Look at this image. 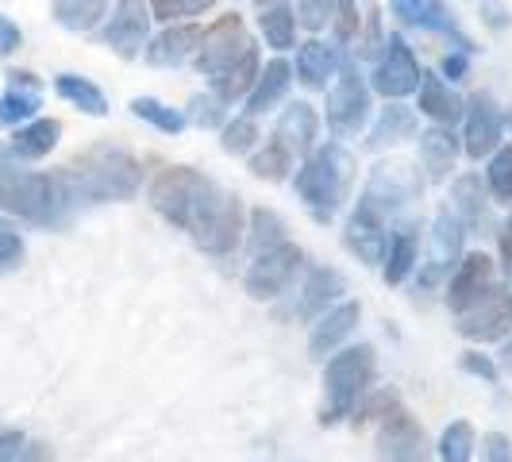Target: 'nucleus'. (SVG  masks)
<instances>
[{"mask_svg": "<svg viewBox=\"0 0 512 462\" xmlns=\"http://www.w3.org/2000/svg\"><path fill=\"white\" fill-rule=\"evenodd\" d=\"M151 205L212 258L231 255L243 239V201L193 166H166L151 181Z\"/></svg>", "mask_w": 512, "mask_h": 462, "instance_id": "1", "label": "nucleus"}, {"mask_svg": "<svg viewBox=\"0 0 512 462\" xmlns=\"http://www.w3.org/2000/svg\"><path fill=\"white\" fill-rule=\"evenodd\" d=\"M62 189L70 201L85 205H104V201H131L143 185V166L139 158L116 143H97L89 151L74 154L62 166Z\"/></svg>", "mask_w": 512, "mask_h": 462, "instance_id": "2", "label": "nucleus"}, {"mask_svg": "<svg viewBox=\"0 0 512 462\" xmlns=\"http://www.w3.org/2000/svg\"><path fill=\"white\" fill-rule=\"evenodd\" d=\"M351 185H355V154L343 143H328L312 151L293 178V189L316 224H332L351 197Z\"/></svg>", "mask_w": 512, "mask_h": 462, "instance_id": "3", "label": "nucleus"}, {"mask_svg": "<svg viewBox=\"0 0 512 462\" xmlns=\"http://www.w3.org/2000/svg\"><path fill=\"white\" fill-rule=\"evenodd\" d=\"M374 370H378V355L370 343L347 347L328 359L324 366V409H320V424L332 428L339 420L355 416V409L362 405L366 389L374 385Z\"/></svg>", "mask_w": 512, "mask_h": 462, "instance_id": "4", "label": "nucleus"}, {"mask_svg": "<svg viewBox=\"0 0 512 462\" xmlns=\"http://www.w3.org/2000/svg\"><path fill=\"white\" fill-rule=\"evenodd\" d=\"M70 205L58 174H4L0 178V208L27 224H58Z\"/></svg>", "mask_w": 512, "mask_h": 462, "instance_id": "5", "label": "nucleus"}, {"mask_svg": "<svg viewBox=\"0 0 512 462\" xmlns=\"http://www.w3.org/2000/svg\"><path fill=\"white\" fill-rule=\"evenodd\" d=\"M420 197H424V178H420V170H416L412 162H405V158H389V162H378V166L370 170L366 189H362V197H359V212L389 224L401 208H409L412 201H420Z\"/></svg>", "mask_w": 512, "mask_h": 462, "instance_id": "6", "label": "nucleus"}, {"mask_svg": "<svg viewBox=\"0 0 512 462\" xmlns=\"http://www.w3.org/2000/svg\"><path fill=\"white\" fill-rule=\"evenodd\" d=\"M301 266H305V251H301L297 243L285 239V243H278V247H270V251L255 255L243 285H247V293H251L255 301H274L278 293L289 289V282L297 278Z\"/></svg>", "mask_w": 512, "mask_h": 462, "instance_id": "7", "label": "nucleus"}, {"mask_svg": "<svg viewBox=\"0 0 512 462\" xmlns=\"http://www.w3.org/2000/svg\"><path fill=\"white\" fill-rule=\"evenodd\" d=\"M370 120V89L351 62H339L335 85L328 89V128L335 135H355Z\"/></svg>", "mask_w": 512, "mask_h": 462, "instance_id": "8", "label": "nucleus"}, {"mask_svg": "<svg viewBox=\"0 0 512 462\" xmlns=\"http://www.w3.org/2000/svg\"><path fill=\"white\" fill-rule=\"evenodd\" d=\"M462 239L466 228L451 208H439L436 220H432V239H428V262L420 270V285L424 289H436L443 278H451V270L459 266L462 258Z\"/></svg>", "mask_w": 512, "mask_h": 462, "instance_id": "9", "label": "nucleus"}, {"mask_svg": "<svg viewBox=\"0 0 512 462\" xmlns=\"http://www.w3.org/2000/svg\"><path fill=\"white\" fill-rule=\"evenodd\" d=\"M151 0H120L112 20L104 24L101 43L120 58H139L147 51V35H151Z\"/></svg>", "mask_w": 512, "mask_h": 462, "instance_id": "10", "label": "nucleus"}, {"mask_svg": "<svg viewBox=\"0 0 512 462\" xmlns=\"http://www.w3.org/2000/svg\"><path fill=\"white\" fill-rule=\"evenodd\" d=\"M251 47V35H247V27H243V20L231 12V16H220L216 24L205 31V39H201V51H197V70L205 77H216L228 70L231 62L239 58V54Z\"/></svg>", "mask_w": 512, "mask_h": 462, "instance_id": "11", "label": "nucleus"}, {"mask_svg": "<svg viewBox=\"0 0 512 462\" xmlns=\"http://www.w3.org/2000/svg\"><path fill=\"white\" fill-rule=\"evenodd\" d=\"M374 89L389 101H401V97L420 89V62H416L412 47L405 43V35H389L385 39L382 62L374 66Z\"/></svg>", "mask_w": 512, "mask_h": 462, "instance_id": "12", "label": "nucleus"}, {"mask_svg": "<svg viewBox=\"0 0 512 462\" xmlns=\"http://www.w3.org/2000/svg\"><path fill=\"white\" fill-rule=\"evenodd\" d=\"M512 332V289H489L470 312L459 316V335L470 343H497Z\"/></svg>", "mask_w": 512, "mask_h": 462, "instance_id": "13", "label": "nucleus"}, {"mask_svg": "<svg viewBox=\"0 0 512 462\" xmlns=\"http://www.w3.org/2000/svg\"><path fill=\"white\" fill-rule=\"evenodd\" d=\"M378 447H382V462H424V455H428L424 428L412 420V412L401 401H393L382 416Z\"/></svg>", "mask_w": 512, "mask_h": 462, "instance_id": "14", "label": "nucleus"}, {"mask_svg": "<svg viewBox=\"0 0 512 462\" xmlns=\"http://www.w3.org/2000/svg\"><path fill=\"white\" fill-rule=\"evenodd\" d=\"M466 135H462V151L470 154L474 162H482L486 154H493L501 147V135H505V120H501V108L489 93H478L466 104Z\"/></svg>", "mask_w": 512, "mask_h": 462, "instance_id": "15", "label": "nucleus"}, {"mask_svg": "<svg viewBox=\"0 0 512 462\" xmlns=\"http://www.w3.org/2000/svg\"><path fill=\"white\" fill-rule=\"evenodd\" d=\"M389 8H393V16H397L401 24L432 31V35H447V39H455L459 51H466V54L474 51V43L459 31V20L451 16V8H447L443 0H389Z\"/></svg>", "mask_w": 512, "mask_h": 462, "instance_id": "16", "label": "nucleus"}, {"mask_svg": "<svg viewBox=\"0 0 512 462\" xmlns=\"http://www.w3.org/2000/svg\"><path fill=\"white\" fill-rule=\"evenodd\" d=\"M493 289V258L486 251H474V255L459 258L455 274H451V289H447V305L455 316L470 312Z\"/></svg>", "mask_w": 512, "mask_h": 462, "instance_id": "17", "label": "nucleus"}, {"mask_svg": "<svg viewBox=\"0 0 512 462\" xmlns=\"http://www.w3.org/2000/svg\"><path fill=\"white\" fill-rule=\"evenodd\" d=\"M359 316H362L359 301H343V305L320 312L312 320V332H308V355L312 359H328L335 347L359 328Z\"/></svg>", "mask_w": 512, "mask_h": 462, "instance_id": "18", "label": "nucleus"}, {"mask_svg": "<svg viewBox=\"0 0 512 462\" xmlns=\"http://www.w3.org/2000/svg\"><path fill=\"white\" fill-rule=\"evenodd\" d=\"M39 108H43V81L27 70H12L8 89L0 97V128H20Z\"/></svg>", "mask_w": 512, "mask_h": 462, "instance_id": "19", "label": "nucleus"}, {"mask_svg": "<svg viewBox=\"0 0 512 462\" xmlns=\"http://www.w3.org/2000/svg\"><path fill=\"white\" fill-rule=\"evenodd\" d=\"M316 131H320V116L308 101H293L282 112L278 128H274V139L282 143L293 158H308L312 147H316Z\"/></svg>", "mask_w": 512, "mask_h": 462, "instance_id": "20", "label": "nucleus"}, {"mask_svg": "<svg viewBox=\"0 0 512 462\" xmlns=\"http://www.w3.org/2000/svg\"><path fill=\"white\" fill-rule=\"evenodd\" d=\"M201 39H205V31L197 24H178V27L170 24L158 39L147 43V62L151 66H181V62L197 58Z\"/></svg>", "mask_w": 512, "mask_h": 462, "instance_id": "21", "label": "nucleus"}, {"mask_svg": "<svg viewBox=\"0 0 512 462\" xmlns=\"http://www.w3.org/2000/svg\"><path fill=\"white\" fill-rule=\"evenodd\" d=\"M416 108H420L428 120H436V124H443V128H451L455 120H462L466 101H462L443 77L420 70V104H416Z\"/></svg>", "mask_w": 512, "mask_h": 462, "instance_id": "22", "label": "nucleus"}, {"mask_svg": "<svg viewBox=\"0 0 512 462\" xmlns=\"http://www.w3.org/2000/svg\"><path fill=\"white\" fill-rule=\"evenodd\" d=\"M343 243L366 266H378V262H385V251H389V231H385L382 220H374V216H366V212L355 208L351 220H347V231H343Z\"/></svg>", "mask_w": 512, "mask_h": 462, "instance_id": "23", "label": "nucleus"}, {"mask_svg": "<svg viewBox=\"0 0 512 462\" xmlns=\"http://www.w3.org/2000/svg\"><path fill=\"white\" fill-rule=\"evenodd\" d=\"M455 162H459V139H455V131L443 128V124L420 131V166L428 170V178L447 181L451 170H455Z\"/></svg>", "mask_w": 512, "mask_h": 462, "instance_id": "24", "label": "nucleus"}, {"mask_svg": "<svg viewBox=\"0 0 512 462\" xmlns=\"http://www.w3.org/2000/svg\"><path fill=\"white\" fill-rule=\"evenodd\" d=\"M289 85H293V66L285 58H274L266 70H258V81L247 93V116H266L289 93Z\"/></svg>", "mask_w": 512, "mask_h": 462, "instance_id": "25", "label": "nucleus"}, {"mask_svg": "<svg viewBox=\"0 0 512 462\" xmlns=\"http://www.w3.org/2000/svg\"><path fill=\"white\" fill-rule=\"evenodd\" d=\"M339 74V51L320 43V39H308L305 47L297 51V77L305 89H328V81H335Z\"/></svg>", "mask_w": 512, "mask_h": 462, "instance_id": "26", "label": "nucleus"}, {"mask_svg": "<svg viewBox=\"0 0 512 462\" xmlns=\"http://www.w3.org/2000/svg\"><path fill=\"white\" fill-rule=\"evenodd\" d=\"M451 197H455V216L462 220V228L489 231L493 216H489V201H486V193H482V178L462 174V178L451 185Z\"/></svg>", "mask_w": 512, "mask_h": 462, "instance_id": "27", "label": "nucleus"}, {"mask_svg": "<svg viewBox=\"0 0 512 462\" xmlns=\"http://www.w3.org/2000/svg\"><path fill=\"white\" fill-rule=\"evenodd\" d=\"M343 293H347V282H343V274H339V270H312V274H308V282H305V293H301L297 312H301L305 320H316V316H320V312H328Z\"/></svg>", "mask_w": 512, "mask_h": 462, "instance_id": "28", "label": "nucleus"}, {"mask_svg": "<svg viewBox=\"0 0 512 462\" xmlns=\"http://www.w3.org/2000/svg\"><path fill=\"white\" fill-rule=\"evenodd\" d=\"M255 81H258V47L251 43V47H247V51L239 54L228 70H224V74L212 81L216 101L235 104L239 97H247V93H251V85H255Z\"/></svg>", "mask_w": 512, "mask_h": 462, "instance_id": "29", "label": "nucleus"}, {"mask_svg": "<svg viewBox=\"0 0 512 462\" xmlns=\"http://www.w3.org/2000/svg\"><path fill=\"white\" fill-rule=\"evenodd\" d=\"M416 112L405 108V104H389L382 108V116H378V124L370 128V139H366V147L370 151H382V147H393V143H405V139H416Z\"/></svg>", "mask_w": 512, "mask_h": 462, "instance_id": "30", "label": "nucleus"}, {"mask_svg": "<svg viewBox=\"0 0 512 462\" xmlns=\"http://www.w3.org/2000/svg\"><path fill=\"white\" fill-rule=\"evenodd\" d=\"M420 262V235L416 224L397 228V235H389V251H385V285H401L416 270Z\"/></svg>", "mask_w": 512, "mask_h": 462, "instance_id": "31", "label": "nucleus"}, {"mask_svg": "<svg viewBox=\"0 0 512 462\" xmlns=\"http://www.w3.org/2000/svg\"><path fill=\"white\" fill-rule=\"evenodd\" d=\"M62 139V124L58 120H31L24 128H16L12 135V154L16 158H27V162H39L58 147Z\"/></svg>", "mask_w": 512, "mask_h": 462, "instance_id": "32", "label": "nucleus"}, {"mask_svg": "<svg viewBox=\"0 0 512 462\" xmlns=\"http://www.w3.org/2000/svg\"><path fill=\"white\" fill-rule=\"evenodd\" d=\"M54 93H58L62 101H70L74 108H81L85 116H108V101H104V93L89 77L58 74L54 77Z\"/></svg>", "mask_w": 512, "mask_h": 462, "instance_id": "33", "label": "nucleus"}, {"mask_svg": "<svg viewBox=\"0 0 512 462\" xmlns=\"http://www.w3.org/2000/svg\"><path fill=\"white\" fill-rule=\"evenodd\" d=\"M54 24L66 31H93L104 16V0H54Z\"/></svg>", "mask_w": 512, "mask_h": 462, "instance_id": "34", "label": "nucleus"}, {"mask_svg": "<svg viewBox=\"0 0 512 462\" xmlns=\"http://www.w3.org/2000/svg\"><path fill=\"white\" fill-rule=\"evenodd\" d=\"M258 27H262V35L274 51H289L293 39H297V16L285 4H266L262 16H258Z\"/></svg>", "mask_w": 512, "mask_h": 462, "instance_id": "35", "label": "nucleus"}, {"mask_svg": "<svg viewBox=\"0 0 512 462\" xmlns=\"http://www.w3.org/2000/svg\"><path fill=\"white\" fill-rule=\"evenodd\" d=\"M278 243H285V220L270 208H255L251 212V251L262 255V251H270Z\"/></svg>", "mask_w": 512, "mask_h": 462, "instance_id": "36", "label": "nucleus"}, {"mask_svg": "<svg viewBox=\"0 0 512 462\" xmlns=\"http://www.w3.org/2000/svg\"><path fill=\"white\" fill-rule=\"evenodd\" d=\"M474 447H478L474 428H470L466 420H455V424L439 436V462H470L474 459Z\"/></svg>", "mask_w": 512, "mask_h": 462, "instance_id": "37", "label": "nucleus"}, {"mask_svg": "<svg viewBox=\"0 0 512 462\" xmlns=\"http://www.w3.org/2000/svg\"><path fill=\"white\" fill-rule=\"evenodd\" d=\"M289 170H293V154L285 151L278 139H270L266 151H258L255 158H251V174L262 181H285Z\"/></svg>", "mask_w": 512, "mask_h": 462, "instance_id": "38", "label": "nucleus"}, {"mask_svg": "<svg viewBox=\"0 0 512 462\" xmlns=\"http://www.w3.org/2000/svg\"><path fill=\"white\" fill-rule=\"evenodd\" d=\"M131 112H135L139 120L154 124L158 131H166V135H178V131L185 128V116H181L178 108L154 101V97H135V101H131Z\"/></svg>", "mask_w": 512, "mask_h": 462, "instance_id": "39", "label": "nucleus"}, {"mask_svg": "<svg viewBox=\"0 0 512 462\" xmlns=\"http://www.w3.org/2000/svg\"><path fill=\"white\" fill-rule=\"evenodd\" d=\"M486 181H489V193L497 201H512V147H497V151L489 154Z\"/></svg>", "mask_w": 512, "mask_h": 462, "instance_id": "40", "label": "nucleus"}, {"mask_svg": "<svg viewBox=\"0 0 512 462\" xmlns=\"http://www.w3.org/2000/svg\"><path fill=\"white\" fill-rule=\"evenodd\" d=\"M220 135H224V139H220V147H224L228 154H247L258 139H262V135H258L255 116H239V120H231V124H224Z\"/></svg>", "mask_w": 512, "mask_h": 462, "instance_id": "41", "label": "nucleus"}, {"mask_svg": "<svg viewBox=\"0 0 512 462\" xmlns=\"http://www.w3.org/2000/svg\"><path fill=\"white\" fill-rule=\"evenodd\" d=\"M212 4H216V0H151V16H154V20L174 24V20L201 16V12H208Z\"/></svg>", "mask_w": 512, "mask_h": 462, "instance_id": "42", "label": "nucleus"}, {"mask_svg": "<svg viewBox=\"0 0 512 462\" xmlns=\"http://www.w3.org/2000/svg\"><path fill=\"white\" fill-rule=\"evenodd\" d=\"M339 12V0H297V20L308 31H324Z\"/></svg>", "mask_w": 512, "mask_h": 462, "instance_id": "43", "label": "nucleus"}, {"mask_svg": "<svg viewBox=\"0 0 512 462\" xmlns=\"http://www.w3.org/2000/svg\"><path fill=\"white\" fill-rule=\"evenodd\" d=\"M193 124L197 128H220L224 124V104L216 101V93L212 97H193Z\"/></svg>", "mask_w": 512, "mask_h": 462, "instance_id": "44", "label": "nucleus"}, {"mask_svg": "<svg viewBox=\"0 0 512 462\" xmlns=\"http://www.w3.org/2000/svg\"><path fill=\"white\" fill-rule=\"evenodd\" d=\"M382 47V12H370L366 16V31L359 35V58H374Z\"/></svg>", "mask_w": 512, "mask_h": 462, "instance_id": "45", "label": "nucleus"}, {"mask_svg": "<svg viewBox=\"0 0 512 462\" xmlns=\"http://www.w3.org/2000/svg\"><path fill=\"white\" fill-rule=\"evenodd\" d=\"M482 462H512V439L505 432L482 436Z\"/></svg>", "mask_w": 512, "mask_h": 462, "instance_id": "46", "label": "nucleus"}, {"mask_svg": "<svg viewBox=\"0 0 512 462\" xmlns=\"http://www.w3.org/2000/svg\"><path fill=\"white\" fill-rule=\"evenodd\" d=\"M459 366L466 370V374H474V378H482V382H497V366H493V359L489 355H478V351H466L459 359Z\"/></svg>", "mask_w": 512, "mask_h": 462, "instance_id": "47", "label": "nucleus"}, {"mask_svg": "<svg viewBox=\"0 0 512 462\" xmlns=\"http://www.w3.org/2000/svg\"><path fill=\"white\" fill-rule=\"evenodd\" d=\"M24 451H27L24 432H16V428H4L0 432V462H16Z\"/></svg>", "mask_w": 512, "mask_h": 462, "instance_id": "48", "label": "nucleus"}, {"mask_svg": "<svg viewBox=\"0 0 512 462\" xmlns=\"http://www.w3.org/2000/svg\"><path fill=\"white\" fill-rule=\"evenodd\" d=\"M24 47V31L12 24L8 16H0V58H8V54H16Z\"/></svg>", "mask_w": 512, "mask_h": 462, "instance_id": "49", "label": "nucleus"}, {"mask_svg": "<svg viewBox=\"0 0 512 462\" xmlns=\"http://www.w3.org/2000/svg\"><path fill=\"white\" fill-rule=\"evenodd\" d=\"M443 74L451 77V81H462V77H466V51L447 54V58H443Z\"/></svg>", "mask_w": 512, "mask_h": 462, "instance_id": "50", "label": "nucleus"}, {"mask_svg": "<svg viewBox=\"0 0 512 462\" xmlns=\"http://www.w3.org/2000/svg\"><path fill=\"white\" fill-rule=\"evenodd\" d=\"M497 247H501V258H505V266H509V274H512V216L501 224V231H497Z\"/></svg>", "mask_w": 512, "mask_h": 462, "instance_id": "51", "label": "nucleus"}, {"mask_svg": "<svg viewBox=\"0 0 512 462\" xmlns=\"http://www.w3.org/2000/svg\"><path fill=\"white\" fill-rule=\"evenodd\" d=\"M501 366H505V370L512 374V339L505 343V347H501Z\"/></svg>", "mask_w": 512, "mask_h": 462, "instance_id": "52", "label": "nucleus"}, {"mask_svg": "<svg viewBox=\"0 0 512 462\" xmlns=\"http://www.w3.org/2000/svg\"><path fill=\"white\" fill-rule=\"evenodd\" d=\"M266 4H278V0H258V8H266Z\"/></svg>", "mask_w": 512, "mask_h": 462, "instance_id": "53", "label": "nucleus"}, {"mask_svg": "<svg viewBox=\"0 0 512 462\" xmlns=\"http://www.w3.org/2000/svg\"><path fill=\"white\" fill-rule=\"evenodd\" d=\"M509 128H512V112H509Z\"/></svg>", "mask_w": 512, "mask_h": 462, "instance_id": "54", "label": "nucleus"}, {"mask_svg": "<svg viewBox=\"0 0 512 462\" xmlns=\"http://www.w3.org/2000/svg\"><path fill=\"white\" fill-rule=\"evenodd\" d=\"M355 4H359V0H355Z\"/></svg>", "mask_w": 512, "mask_h": 462, "instance_id": "55", "label": "nucleus"}]
</instances>
